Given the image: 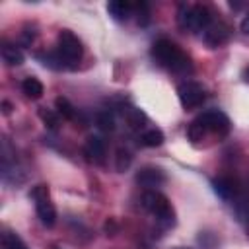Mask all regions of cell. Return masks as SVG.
I'll use <instances>...</instances> for the list:
<instances>
[{
    "mask_svg": "<svg viewBox=\"0 0 249 249\" xmlns=\"http://www.w3.org/2000/svg\"><path fill=\"white\" fill-rule=\"evenodd\" d=\"M152 56L167 70H173V72H181V74H187L193 70V64H191V58L169 39L161 37L158 39L154 45H152Z\"/></svg>",
    "mask_w": 249,
    "mask_h": 249,
    "instance_id": "cell-1",
    "label": "cell"
},
{
    "mask_svg": "<svg viewBox=\"0 0 249 249\" xmlns=\"http://www.w3.org/2000/svg\"><path fill=\"white\" fill-rule=\"evenodd\" d=\"M29 196H31L33 202H35V210H37V216H39L41 224L47 226V228H53V226L56 224V208H54V204H53V200H51V191H49V187L43 185V183H39V185H35V187L31 189Z\"/></svg>",
    "mask_w": 249,
    "mask_h": 249,
    "instance_id": "cell-2",
    "label": "cell"
},
{
    "mask_svg": "<svg viewBox=\"0 0 249 249\" xmlns=\"http://www.w3.org/2000/svg\"><path fill=\"white\" fill-rule=\"evenodd\" d=\"M142 204L148 212H152L161 224L171 226L175 222V212L171 208V202L165 195L158 193V191H146L142 195Z\"/></svg>",
    "mask_w": 249,
    "mask_h": 249,
    "instance_id": "cell-3",
    "label": "cell"
},
{
    "mask_svg": "<svg viewBox=\"0 0 249 249\" xmlns=\"http://www.w3.org/2000/svg\"><path fill=\"white\" fill-rule=\"evenodd\" d=\"M56 53L64 60L66 68H76V64L82 60L84 47H82V41L70 29H62L58 33V51Z\"/></svg>",
    "mask_w": 249,
    "mask_h": 249,
    "instance_id": "cell-4",
    "label": "cell"
},
{
    "mask_svg": "<svg viewBox=\"0 0 249 249\" xmlns=\"http://www.w3.org/2000/svg\"><path fill=\"white\" fill-rule=\"evenodd\" d=\"M195 121L200 123V126L206 130V132H212L216 136H226L231 128L230 124V119L222 113V111H216V109H210V111H204L202 115H198Z\"/></svg>",
    "mask_w": 249,
    "mask_h": 249,
    "instance_id": "cell-5",
    "label": "cell"
},
{
    "mask_svg": "<svg viewBox=\"0 0 249 249\" xmlns=\"http://www.w3.org/2000/svg\"><path fill=\"white\" fill-rule=\"evenodd\" d=\"M177 95H179V101L185 109H195V107L202 105V101L206 99L204 88L195 80L181 82L179 88H177Z\"/></svg>",
    "mask_w": 249,
    "mask_h": 249,
    "instance_id": "cell-6",
    "label": "cell"
},
{
    "mask_svg": "<svg viewBox=\"0 0 249 249\" xmlns=\"http://www.w3.org/2000/svg\"><path fill=\"white\" fill-rule=\"evenodd\" d=\"M212 25V12L208 6L195 4L191 6V19H189V29L191 31H206Z\"/></svg>",
    "mask_w": 249,
    "mask_h": 249,
    "instance_id": "cell-7",
    "label": "cell"
},
{
    "mask_svg": "<svg viewBox=\"0 0 249 249\" xmlns=\"http://www.w3.org/2000/svg\"><path fill=\"white\" fill-rule=\"evenodd\" d=\"M202 39H204L206 47H210V49H218V47H222V45L228 43V39H230V27H228L226 23H222V21L212 23V25L204 31Z\"/></svg>",
    "mask_w": 249,
    "mask_h": 249,
    "instance_id": "cell-8",
    "label": "cell"
},
{
    "mask_svg": "<svg viewBox=\"0 0 249 249\" xmlns=\"http://www.w3.org/2000/svg\"><path fill=\"white\" fill-rule=\"evenodd\" d=\"M84 154H86L88 161L103 163L105 156H107V146L99 136H88V140L84 144Z\"/></svg>",
    "mask_w": 249,
    "mask_h": 249,
    "instance_id": "cell-9",
    "label": "cell"
},
{
    "mask_svg": "<svg viewBox=\"0 0 249 249\" xmlns=\"http://www.w3.org/2000/svg\"><path fill=\"white\" fill-rule=\"evenodd\" d=\"M136 183L142 185V187H160L161 183H165V173L160 169V167H152V165H146L142 169H138L136 173Z\"/></svg>",
    "mask_w": 249,
    "mask_h": 249,
    "instance_id": "cell-10",
    "label": "cell"
},
{
    "mask_svg": "<svg viewBox=\"0 0 249 249\" xmlns=\"http://www.w3.org/2000/svg\"><path fill=\"white\" fill-rule=\"evenodd\" d=\"M107 12L115 21H126L132 16V4L124 0H111L107 4Z\"/></svg>",
    "mask_w": 249,
    "mask_h": 249,
    "instance_id": "cell-11",
    "label": "cell"
},
{
    "mask_svg": "<svg viewBox=\"0 0 249 249\" xmlns=\"http://www.w3.org/2000/svg\"><path fill=\"white\" fill-rule=\"evenodd\" d=\"M212 187H214V193L224 198V200H230L235 196V181H231L230 177H218L212 181Z\"/></svg>",
    "mask_w": 249,
    "mask_h": 249,
    "instance_id": "cell-12",
    "label": "cell"
},
{
    "mask_svg": "<svg viewBox=\"0 0 249 249\" xmlns=\"http://www.w3.org/2000/svg\"><path fill=\"white\" fill-rule=\"evenodd\" d=\"M2 60L8 66H19V64H23V53L16 45L4 43L2 45Z\"/></svg>",
    "mask_w": 249,
    "mask_h": 249,
    "instance_id": "cell-13",
    "label": "cell"
},
{
    "mask_svg": "<svg viewBox=\"0 0 249 249\" xmlns=\"http://www.w3.org/2000/svg\"><path fill=\"white\" fill-rule=\"evenodd\" d=\"M21 91H23L29 99H39V97L45 93V88H43V84H41L35 76H29V78H25V80L21 82Z\"/></svg>",
    "mask_w": 249,
    "mask_h": 249,
    "instance_id": "cell-14",
    "label": "cell"
},
{
    "mask_svg": "<svg viewBox=\"0 0 249 249\" xmlns=\"http://www.w3.org/2000/svg\"><path fill=\"white\" fill-rule=\"evenodd\" d=\"M124 119H126V124H128L132 130H140V128H144V124H146V121H148L146 113L140 111V109H136V107L126 109Z\"/></svg>",
    "mask_w": 249,
    "mask_h": 249,
    "instance_id": "cell-15",
    "label": "cell"
},
{
    "mask_svg": "<svg viewBox=\"0 0 249 249\" xmlns=\"http://www.w3.org/2000/svg\"><path fill=\"white\" fill-rule=\"evenodd\" d=\"M140 140H142L144 146H148V148H156V146H161V144H163L165 136H163V132H161L160 128H148V130L142 132Z\"/></svg>",
    "mask_w": 249,
    "mask_h": 249,
    "instance_id": "cell-16",
    "label": "cell"
},
{
    "mask_svg": "<svg viewBox=\"0 0 249 249\" xmlns=\"http://www.w3.org/2000/svg\"><path fill=\"white\" fill-rule=\"evenodd\" d=\"M54 107H56V113L60 115V117H64V119H68V121H74L76 119V107L66 99V97H56L54 99Z\"/></svg>",
    "mask_w": 249,
    "mask_h": 249,
    "instance_id": "cell-17",
    "label": "cell"
},
{
    "mask_svg": "<svg viewBox=\"0 0 249 249\" xmlns=\"http://www.w3.org/2000/svg\"><path fill=\"white\" fill-rule=\"evenodd\" d=\"M0 249H27V245L23 243V239L18 233L4 231L2 239H0Z\"/></svg>",
    "mask_w": 249,
    "mask_h": 249,
    "instance_id": "cell-18",
    "label": "cell"
},
{
    "mask_svg": "<svg viewBox=\"0 0 249 249\" xmlns=\"http://www.w3.org/2000/svg\"><path fill=\"white\" fill-rule=\"evenodd\" d=\"M95 124L103 130V132H111L115 130V117L109 111H99L95 115Z\"/></svg>",
    "mask_w": 249,
    "mask_h": 249,
    "instance_id": "cell-19",
    "label": "cell"
},
{
    "mask_svg": "<svg viewBox=\"0 0 249 249\" xmlns=\"http://www.w3.org/2000/svg\"><path fill=\"white\" fill-rule=\"evenodd\" d=\"M132 163V154L126 150V148H119L117 150V156H115V167L117 171H126Z\"/></svg>",
    "mask_w": 249,
    "mask_h": 249,
    "instance_id": "cell-20",
    "label": "cell"
},
{
    "mask_svg": "<svg viewBox=\"0 0 249 249\" xmlns=\"http://www.w3.org/2000/svg\"><path fill=\"white\" fill-rule=\"evenodd\" d=\"M204 134H206V130L200 126L198 121H193V123L189 124V128H187V136H189L191 142H200V140L204 138Z\"/></svg>",
    "mask_w": 249,
    "mask_h": 249,
    "instance_id": "cell-21",
    "label": "cell"
},
{
    "mask_svg": "<svg viewBox=\"0 0 249 249\" xmlns=\"http://www.w3.org/2000/svg\"><path fill=\"white\" fill-rule=\"evenodd\" d=\"M189 19H191V6L181 4L177 10V23L181 29H189Z\"/></svg>",
    "mask_w": 249,
    "mask_h": 249,
    "instance_id": "cell-22",
    "label": "cell"
},
{
    "mask_svg": "<svg viewBox=\"0 0 249 249\" xmlns=\"http://www.w3.org/2000/svg\"><path fill=\"white\" fill-rule=\"evenodd\" d=\"M39 117L43 119V123H45L49 128H53V130H54V128L58 126V117H60L58 113L49 111V109H41V111H39Z\"/></svg>",
    "mask_w": 249,
    "mask_h": 249,
    "instance_id": "cell-23",
    "label": "cell"
},
{
    "mask_svg": "<svg viewBox=\"0 0 249 249\" xmlns=\"http://www.w3.org/2000/svg\"><path fill=\"white\" fill-rule=\"evenodd\" d=\"M132 10H136L138 12V25H148V21H150V12H148V4H144V2H140V4H136V6H132Z\"/></svg>",
    "mask_w": 249,
    "mask_h": 249,
    "instance_id": "cell-24",
    "label": "cell"
},
{
    "mask_svg": "<svg viewBox=\"0 0 249 249\" xmlns=\"http://www.w3.org/2000/svg\"><path fill=\"white\" fill-rule=\"evenodd\" d=\"M239 29H241L245 35H249V12L243 16V19H241V23H239Z\"/></svg>",
    "mask_w": 249,
    "mask_h": 249,
    "instance_id": "cell-25",
    "label": "cell"
},
{
    "mask_svg": "<svg viewBox=\"0 0 249 249\" xmlns=\"http://www.w3.org/2000/svg\"><path fill=\"white\" fill-rule=\"evenodd\" d=\"M105 231H107V235H109V233L113 235V231H117V224H115L113 220H107V222H105Z\"/></svg>",
    "mask_w": 249,
    "mask_h": 249,
    "instance_id": "cell-26",
    "label": "cell"
},
{
    "mask_svg": "<svg viewBox=\"0 0 249 249\" xmlns=\"http://www.w3.org/2000/svg\"><path fill=\"white\" fill-rule=\"evenodd\" d=\"M2 111H4V113H6V115H8V113H10V111H12V105H10V103H8V101H2Z\"/></svg>",
    "mask_w": 249,
    "mask_h": 249,
    "instance_id": "cell-27",
    "label": "cell"
},
{
    "mask_svg": "<svg viewBox=\"0 0 249 249\" xmlns=\"http://www.w3.org/2000/svg\"><path fill=\"white\" fill-rule=\"evenodd\" d=\"M241 78H243V82H247V84H249V66H245V70H243Z\"/></svg>",
    "mask_w": 249,
    "mask_h": 249,
    "instance_id": "cell-28",
    "label": "cell"
},
{
    "mask_svg": "<svg viewBox=\"0 0 249 249\" xmlns=\"http://www.w3.org/2000/svg\"><path fill=\"white\" fill-rule=\"evenodd\" d=\"M243 224H245V226H247V231H249V218H247V220H245V222H243Z\"/></svg>",
    "mask_w": 249,
    "mask_h": 249,
    "instance_id": "cell-29",
    "label": "cell"
},
{
    "mask_svg": "<svg viewBox=\"0 0 249 249\" xmlns=\"http://www.w3.org/2000/svg\"><path fill=\"white\" fill-rule=\"evenodd\" d=\"M173 249H191V247H173Z\"/></svg>",
    "mask_w": 249,
    "mask_h": 249,
    "instance_id": "cell-30",
    "label": "cell"
},
{
    "mask_svg": "<svg viewBox=\"0 0 249 249\" xmlns=\"http://www.w3.org/2000/svg\"><path fill=\"white\" fill-rule=\"evenodd\" d=\"M53 249H60V247H53Z\"/></svg>",
    "mask_w": 249,
    "mask_h": 249,
    "instance_id": "cell-31",
    "label": "cell"
}]
</instances>
